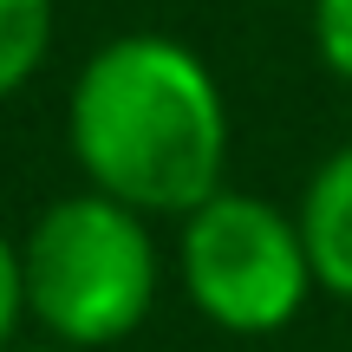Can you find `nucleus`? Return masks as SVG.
<instances>
[{"instance_id":"nucleus-3","label":"nucleus","mask_w":352,"mask_h":352,"mask_svg":"<svg viewBox=\"0 0 352 352\" xmlns=\"http://www.w3.org/2000/svg\"><path fill=\"white\" fill-rule=\"evenodd\" d=\"M176 267L196 314L222 333H280L320 287L300 215H280L248 189H215L183 215Z\"/></svg>"},{"instance_id":"nucleus-2","label":"nucleus","mask_w":352,"mask_h":352,"mask_svg":"<svg viewBox=\"0 0 352 352\" xmlns=\"http://www.w3.org/2000/svg\"><path fill=\"white\" fill-rule=\"evenodd\" d=\"M26 267V314L59 346H118L144 327L157 300V241L144 209L85 189L39 209L33 235L20 241Z\"/></svg>"},{"instance_id":"nucleus-4","label":"nucleus","mask_w":352,"mask_h":352,"mask_svg":"<svg viewBox=\"0 0 352 352\" xmlns=\"http://www.w3.org/2000/svg\"><path fill=\"white\" fill-rule=\"evenodd\" d=\"M300 235L314 254V280L352 307V144H340L314 170V183L300 196Z\"/></svg>"},{"instance_id":"nucleus-6","label":"nucleus","mask_w":352,"mask_h":352,"mask_svg":"<svg viewBox=\"0 0 352 352\" xmlns=\"http://www.w3.org/2000/svg\"><path fill=\"white\" fill-rule=\"evenodd\" d=\"M314 52L333 78L352 85V0H314Z\"/></svg>"},{"instance_id":"nucleus-8","label":"nucleus","mask_w":352,"mask_h":352,"mask_svg":"<svg viewBox=\"0 0 352 352\" xmlns=\"http://www.w3.org/2000/svg\"><path fill=\"white\" fill-rule=\"evenodd\" d=\"M7 352H72V346H7Z\"/></svg>"},{"instance_id":"nucleus-7","label":"nucleus","mask_w":352,"mask_h":352,"mask_svg":"<svg viewBox=\"0 0 352 352\" xmlns=\"http://www.w3.org/2000/svg\"><path fill=\"white\" fill-rule=\"evenodd\" d=\"M20 314H26V267H20V248L0 235V352L13 346Z\"/></svg>"},{"instance_id":"nucleus-5","label":"nucleus","mask_w":352,"mask_h":352,"mask_svg":"<svg viewBox=\"0 0 352 352\" xmlns=\"http://www.w3.org/2000/svg\"><path fill=\"white\" fill-rule=\"evenodd\" d=\"M52 46V0H0V98L46 65Z\"/></svg>"},{"instance_id":"nucleus-1","label":"nucleus","mask_w":352,"mask_h":352,"mask_svg":"<svg viewBox=\"0 0 352 352\" xmlns=\"http://www.w3.org/2000/svg\"><path fill=\"white\" fill-rule=\"evenodd\" d=\"M65 138L91 189L144 215H189L222 189L228 104L189 46L164 33H118L72 78Z\"/></svg>"}]
</instances>
